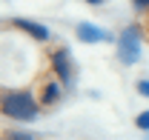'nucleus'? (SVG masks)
Segmentation results:
<instances>
[{"label": "nucleus", "instance_id": "1", "mask_svg": "<svg viewBox=\"0 0 149 140\" xmlns=\"http://www.w3.org/2000/svg\"><path fill=\"white\" fill-rule=\"evenodd\" d=\"M0 114L12 117V120H35L40 114V103L32 91H3L0 97Z\"/></svg>", "mask_w": 149, "mask_h": 140}, {"label": "nucleus", "instance_id": "2", "mask_svg": "<svg viewBox=\"0 0 149 140\" xmlns=\"http://www.w3.org/2000/svg\"><path fill=\"white\" fill-rule=\"evenodd\" d=\"M118 57L126 66L138 63V57H141V32H138V26H129V29L120 32V37H118Z\"/></svg>", "mask_w": 149, "mask_h": 140}, {"label": "nucleus", "instance_id": "3", "mask_svg": "<svg viewBox=\"0 0 149 140\" xmlns=\"http://www.w3.org/2000/svg\"><path fill=\"white\" fill-rule=\"evenodd\" d=\"M72 54H69V49H55L52 52V71H55V77L60 80V83H66V86H72Z\"/></svg>", "mask_w": 149, "mask_h": 140}, {"label": "nucleus", "instance_id": "4", "mask_svg": "<svg viewBox=\"0 0 149 140\" xmlns=\"http://www.w3.org/2000/svg\"><path fill=\"white\" fill-rule=\"evenodd\" d=\"M60 91H63V86H60V80L57 77H46L43 83H40V89H37V103H40V109H49V106H55L57 100H60Z\"/></svg>", "mask_w": 149, "mask_h": 140}, {"label": "nucleus", "instance_id": "5", "mask_svg": "<svg viewBox=\"0 0 149 140\" xmlns=\"http://www.w3.org/2000/svg\"><path fill=\"white\" fill-rule=\"evenodd\" d=\"M77 37L83 43H100V40H109V32L106 29H97L95 23H77Z\"/></svg>", "mask_w": 149, "mask_h": 140}, {"label": "nucleus", "instance_id": "6", "mask_svg": "<svg viewBox=\"0 0 149 140\" xmlns=\"http://www.w3.org/2000/svg\"><path fill=\"white\" fill-rule=\"evenodd\" d=\"M17 29H23V32H29V35L35 37V40H49V29L46 26H40V23H35V20H23V17H15L12 20Z\"/></svg>", "mask_w": 149, "mask_h": 140}, {"label": "nucleus", "instance_id": "7", "mask_svg": "<svg viewBox=\"0 0 149 140\" xmlns=\"http://www.w3.org/2000/svg\"><path fill=\"white\" fill-rule=\"evenodd\" d=\"M135 126H138L141 132H149V112H141V114L135 117Z\"/></svg>", "mask_w": 149, "mask_h": 140}, {"label": "nucleus", "instance_id": "8", "mask_svg": "<svg viewBox=\"0 0 149 140\" xmlns=\"http://www.w3.org/2000/svg\"><path fill=\"white\" fill-rule=\"evenodd\" d=\"M6 140H32L29 134H20V132H9V134H3Z\"/></svg>", "mask_w": 149, "mask_h": 140}, {"label": "nucleus", "instance_id": "9", "mask_svg": "<svg viewBox=\"0 0 149 140\" xmlns=\"http://www.w3.org/2000/svg\"><path fill=\"white\" fill-rule=\"evenodd\" d=\"M138 91H141L143 97H149V80H141V83H138Z\"/></svg>", "mask_w": 149, "mask_h": 140}, {"label": "nucleus", "instance_id": "10", "mask_svg": "<svg viewBox=\"0 0 149 140\" xmlns=\"http://www.w3.org/2000/svg\"><path fill=\"white\" fill-rule=\"evenodd\" d=\"M135 3H138V6H149V0H135Z\"/></svg>", "mask_w": 149, "mask_h": 140}, {"label": "nucleus", "instance_id": "11", "mask_svg": "<svg viewBox=\"0 0 149 140\" xmlns=\"http://www.w3.org/2000/svg\"><path fill=\"white\" fill-rule=\"evenodd\" d=\"M86 3H92V6H97V3H103V0H86Z\"/></svg>", "mask_w": 149, "mask_h": 140}]
</instances>
